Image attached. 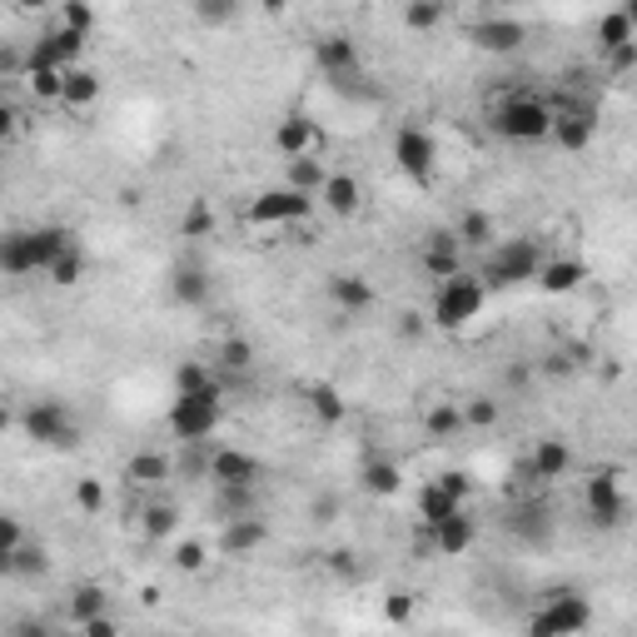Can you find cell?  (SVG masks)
Wrapping results in <instances>:
<instances>
[{"label": "cell", "mask_w": 637, "mask_h": 637, "mask_svg": "<svg viewBox=\"0 0 637 637\" xmlns=\"http://www.w3.org/2000/svg\"><path fill=\"white\" fill-rule=\"evenodd\" d=\"M314 65L329 75V80H354V75L364 71L354 36H344V30H329V36L314 40Z\"/></svg>", "instance_id": "obj_14"}, {"label": "cell", "mask_w": 637, "mask_h": 637, "mask_svg": "<svg viewBox=\"0 0 637 637\" xmlns=\"http://www.w3.org/2000/svg\"><path fill=\"white\" fill-rule=\"evenodd\" d=\"M145 538H154V544H160V538H175V528H179V508L175 503H150L145 508Z\"/></svg>", "instance_id": "obj_40"}, {"label": "cell", "mask_w": 637, "mask_h": 637, "mask_svg": "<svg viewBox=\"0 0 637 637\" xmlns=\"http://www.w3.org/2000/svg\"><path fill=\"white\" fill-rule=\"evenodd\" d=\"M538 264H544L538 239H528V235L494 239V245H488V260L478 264V279H484L488 289H519V284H533Z\"/></svg>", "instance_id": "obj_3"}, {"label": "cell", "mask_w": 637, "mask_h": 637, "mask_svg": "<svg viewBox=\"0 0 637 637\" xmlns=\"http://www.w3.org/2000/svg\"><path fill=\"white\" fill-rule=\"evenodd\" d=\"M75 508H80L85 519H95V513L105 508V484H100L95 473H85L80 484H75Z\"/></svg>", "instance_id": "obj_45"}, {"label": "cell", "mask_w": 637, "mask_h": 637, "mask_svg": "<svg viewBox=\"0 0 637 637\" xmlns=\"http://www.w3.org/2000/svg\"><path fill=\"white\" fill-rule=\"evenodd\" d=\"M484 304H488V284L478 279V274L459 270V274H449V279H438L434 304H428V324H434V329L459 334V329H469L473 318L484 314Z\"/></svg>", "instance_id": "obj_2"}, {"label": "cell", "mask_w": 637, "mask_h": 637, "mask_svg": "<svg viewBox=\"0 0 637 637\" xmlns=\"http://www.w3.org/2000/svg\"><path fill=\"white\" fill-rule=\"evenodd\" d=\"M583 279H588V264L567 260V254H563V260H544V264H538V274H533V284H538L544 295H573Z\"/></svg>", "instance_id": "obj_25"}, {"label": "cell", "mask_w": 637, "mask_h": 637, "mask_svg": "<svg viewBox=\"0 0 637 637\" xmlns=\"http://www.w3.org/2000/svg\"><path fill=\"white\" fill-rule=\"evenodd\" d=\"M473 50H484V55H519L523 46H528V25L519 21V15H488V21H478L469 30Z\"/></svg>", "instance_id": "obj_12"}, {"label": "cell", "mask_w": 637, "mask_h": 637, "mask_svg": "<svg viewBox=\"0 0 637 637\" xmlns=\"http://www.w3.org/2000/svg\"><path fill=\"white\" fill-rule=\"evenodd\" d=\"M11 424H15V413H11V409H5V403H0V438L11 434Z\"/></svg>", "instance_id": "obj_59"}, {"label": "cell", "mask_w": 637, "mask_h": 637, "mask_svg": "<svg viewBox=\"0 0 637 637\" xmlns=\"http://www.w3.org/2000/svg\"><path fill=\"white\" fill-rule=\"evenodd\" d=\"M75 235L65 225H36V229H11L0 235V274L11 279H30V274H46L50 260L60 249H71Z\"/></svg>", "instance_id": "obj_1"}, {"label": "cell", "mask_w": 637, "mask_h": 637, "mask_svg": "<svg viewBox=\"0 0 637 637\" xmlns=\"http://www.w3.org/2000/svg\"><path fill=\"white\" fill-rule=\"evenodd\" d=\"M434 484L444 488L449 498H459V503H469V498H473V488H478V484H473V473H469V469H444V473L434 478Z\"/></svg>", "instance_id": "obj_48"}, {"label": "cell", "mask_w": 637, "mask_h": 637, "mask_svg": "<svg viewBox=\"0 0 637 637\" xmlns=\"http://www.w3.org/2000/svg\"><path fill=\"white\" fill-rule=\"evenodd\" d=\"M21 428L30 444H40V449H71L75 438H80V419H75L65 403L55 399H36L30 409L21 413Z\"/></svg>", "instance_id": "obj_7"}, {"label": "cell", "mask_w": 637, "mask_h": 637, "mask_svg": "<svg viewBox=\"0 0 637 637\" xmlns=\"http://www.w3.org/2000/svg\"><path fill=\"white\" fill-rule=\"evenodd\" d=\"M50 567V553L40 544H21L11 558V573H21V578H36V573H46Z\"/></svg>", "instance_id": "obj_44"}, {"label": "cell", "mask_w": 637, "mask_h": 637, "mask_svg": "<svg viewBox=\"0 0 637 637\" xmlns=\"http://www.w3.org/2000/svg\"><path fill=\"white\" fill-rule=\"evenodd\" d=\"M567 473H573V444L558 438V434L538 438L533 453H528V478L533 484H558V478H567Z\"/></svg>", "instance_id": "obj_16"}, {"label": "cell", "mask_w": 637, "mask_h": 637, "mask_svg": "<svg viewBox=\"0 0 637 637\" xmlns=\"http://www.w3.org/2000/svg\"><path fill=\"white\" fill-rule=\"evenodd\" d=\"M633 65H637V40H627V46L608 50V71H613V75H627Z\"/></svg>", "instance_id": "obj_49"}, {"label": "cell", "mask_w": 637, "mask_h": 637, "mask_svg": "<svg viewBox=\"0 0 637 637\" xmlns=\"http://www.w3.org/2000/svg\"><path fill=\"white\" fill-rule=\"evenodd\" d=\"M100 75L90 71V65H71L65 71V80H60V105L65 110H75V115H85V110H95L100 105Z\"/></svg>", "instance_id": "obj_24"}, {"label": "cell", "mask_w": 637, "mask_h": 637, "mask_svg": "<svg viewBox=\"0 0 637 637\" xmlns=\"http://www.w3.org/2000/svg\"><path fill=\"white\" fill-rule=\"evenodd\" d=\"M175 394H210V399H225V389H220L214 369L200 364V359H185V364L175 369Z\"/></svg>", "instance_id": "obj_29"}, {"label": "cell", "mask_w": 637, "mask_h": 637, "mask_svg": "<svg viewBox=\"0 0 637 637\" xmlns=\"http://www.w3.org/2000/svg\"><path fill=\"white\" fill-rule=\"evenodd\" d=\"M314 200H318V210H329L334 220H354L359 204H364V185H359V175H349V170H329Z\"/></svg>", "instance_id": "obj_15"}, {"label": "cell", "mask_w": 637, "mask_h": 637, "mask_svg": "<svg viewBox=\"0 0 637 637\" xmlns=\"http://www.w3.org/2000/svg\"><path fill=\"white\" fill-rule=\"evenodd\" d=\"M220 364H225L229 374H245V369L254 364V344L239 339V334H235V339H225V344H220Z\"/></svg>", "instance_id": "obj_47"}, {"label": "cell", "mask_w": 637, "mask_h": 637, "mask_svg": "<svg viewBox=\"0 0 637 637\" xmlns=\"http://www.w3.org/2000/svg\"><path fill=\"white\" fill-rule=\"evenodd\" d=\"M394 165H399L409 179L428 185L434 170H438V140L424 130V125H403V130H394Z\"/></svg>", "instance_id": "obj_10"}, {"label": "cell", "mask_w": 637, "mask_h": 637, "mask_svg": "<svg viewBox=\"0 0 637 637\" xmlns=\"http://www.w3.org/2000/svg\"><path fill=\"white\" fill-rule=\"evenodd\" d=\"M553 130H548V140L558 145L563 154H583L592 145V135H598V120H592V110L583 105H567V100H553Z\"/></svg>", "instance_id": "obj_11"}, {"label": "cell", "mask_w": 637, "mask_h": 637, "mask_svg": "<svg viewBox=\"0 0 637 637\" xmlns=\"http://www.w3.org/2000/svg\"><path fill=\"white\" fill-rule=\"evenodd\" d=\"M170 299H175V304H185V309L210 304V274H204L200 264L175 270V279H170Z\"/></svg>", "instance_id": "obj_27"}, {"label": "cell", "mask_w": 637, "mask_h": 637, "mask_svg": "<svg viewBox=\"0 0 637 637\" xmlns=\"http://www.w3.org/2000/svg\"><path fill=\"white\" fill-rule=\"evenodd\" d=\"M204 478H214V488H254L264 478V469L245 449H214L210 463H204Z\"/></svg>", "instance_id": "obj_13"}, {"label": "cell", "mask_w": 637, "mask_h": 637, "mask_svg": "<svg viewBox=\"0 0 637 637\" xmlns=\"http://www.w3.org/2000/svg\"><path fill=\"white\" fill-rule=\"evenodd\" d=\"M453 235H459L463 249H488L498 239V225H494V214L488 210H469L459 225H453Z\"/></svg>", "instance_id": "obj_33"}, {"label": "cell", "mask_w": 637, "mask_h": 637, "mask_svg": "<svg viewBox=\"0 0 637 637\" xmlns=\"http://www.w3.org/2000/svg\"><path fill=\"white\" fill-rule=\"evenodd\" d=\"M254 5H260L264 15H284V11H289V0H254Z\"/></svg>", "instance_id": "obj_58"}, {"label": "cell", "mask_w": 637, "mask_h": 637, "mask_svg": "<svg viewBox=\"0 0 637 637\" xmlns=\"http://www.w3.org/2000/svg\"><path fill=\"white\" fill-rule=\"evenodd\" d=\"M588 627H592V608L578 592H553V598L528 617L533 637H578V633H588Z\"/></svg>", "instance_id": "obj_8"}, {"label": "cell", "mask_w": 637, "mask_h": 637, "mask_svg": "<svg viewBox=\"0 0 637 637\" xmlns=\"http://www.w3.org/2000/svg\"><path fill=\"white\" fill-rule=\"evenodd\" d=\"M583 503H588V523L602 533H613L627 523V494H623V473L608 469L598 473V478H588V488H583Z\"/></svg>", "instance_id": "obj_9"}, {"label": "cell", "mask_w": 637, "mask_h": 637, "mask_svg": "<svg viewBox=\"0 0 637 637\" xmlns=\"http://www.w3.org/2000/svg\"><path fill=\"white\" fill-rule=\"evenodd\" d=\"M359 488L374 498H399L403 488V463L389 459V453H374V459L359 463Z\"/></svg>", "instance_id": "obj_23"}, {"label": "cell", "mask_w": 637, "mask_h": 637, "mask_svg": "<svg viewBox=\"0 0 637 637\" xmlns=\"http://www.w3.org/2000/svg\"><path fill=\"white\" fill-rule=\"evenodd\" d=\"M488 125H494V135L508 145H544L548 130H553V110H548V100H538V95H508L503 105L488 115Z\"/></svg>", "instance_id": "obj_4"}, {"label": "cell", "mask_w": 637, "mask_h": 637, "mask_svg": "<svg viewBox=\"0 0 637 637\" xmlns=\"http://www.w3.org/2000/svg\"><path fill=\"white\" fill-rule=\"evenodd\" d=\"M21 544H25L21 519H15V513H0V573H11V558Z\"/></svg>", "instance_id": "obj_43"}, {"label": "cell", "mask_w": 637, "mask_h": 637, "mask_svg": "<svg viewBox=\"0 0 637 637\" xmlns=\"http://www.w3.org/2000/svg\"><path fill=\"white\" fill-rule=\"evenodd\" d=\"M15 130H21V115H15V105H5V100H0V145L15 140Z\"/></svg>", "instance_id": "obj_54"}, {"label": "cell", "mask_w": 637, "mask_h": 637, "mask_svg": "<svg viewBox=\"0 0 637 637\" xmlns=\"http://www.w3.org/2000/svg\"><path fill=\"white\" fill-rule=\"evenodd\" d=\"M85 270H90V260H85V249H80V245H71V249H60L55 260H50L46 279L55 284V289H75V284L85 279Z\"/></svg>", "instance_id": "obj_32"}, {"label": "cell", "mask_w": 637, "mask_h": 637, "mask_svg": "<svg viewBox=\"0 0 637 637\" xmlns=\"http://www.w3.org/2000/svg\"><path fill=\"white\" fill-rule=\"evenodd\" d=\"M239 5H245V0H195L189 11H195V21H200L204 30H225L239 15Z\"/></svg>", "instance_id": "obj_38"}, {"label": "cell", "mask_w": 637, "mask_h": 637, "mask_svg": "<svg viewBox=\"0 0 637 637\" xmlns=\"http://www.w3.org/2000/svg\"><path fill=\"white\" fill-rule=\"evenodd\" d=\"M424 329H428V314H419V309L399 314V334H403V339H424Z\"/></svg>", "instance_id": "obj_52"}, {"label": "cell", "mask_w": 637, "mask_h": 637, "mask_svg": "<svg viewBox=\"0 0 637 637\" xmlns=\"http://www.w3.org/2000/svg\"><path fill=\"white\" fill-rule=\"evenodd\" d=\"M329 304L339 309V314H369V309H374V284H369V274H354V270L329 274Z\"/></svg>", "instance_id": "obj_20"}, {"label": "cell", "mask_w": 637, "mask_h": 637, "mask_svg": "<svg viewBox=\"0 0 637 637\" xmlns=\"http://www.w3.org/2000/svg\"><path fill=\"white\" fill-rule=\"evenodd\" d=\"M384 617H389V623H413V598L409 592H394V598L384 602Z\"/></svg>", "instance_id": "obj_50"}, {"label": "cell", "mask_w": 637, "mask_h": 637, "mask_svg": "<svg viewBox=\"0 0 637 637\" xmlns=\"http://www.w3.org/2000/svg\"><path fill=\"white\" fill-rule=\"evenodd\" d=\"M21 80H25V90H30L36 105H60V80H65L60 65H25Z\"/></svg>", "instance_id": "obj_30"}, {"label": "cell", "mask_w": 637, "mask_h": 637, "mask_svg": "<svg viewBox=\"0 0 637 637\" xmlns=\"http://www.w3.org/2000/svg\"><path fill=\"white\" fill-rule=\"evenodd\" d=\"M170 473H175V463H170V453H160V449H140V453L125 459V484L145 488V494H150V488H165Z\"/></svg>", "instance_id": "obj_22"}, {"label": "cell", "mask_w": 637, "mask_h": 637, "mask_svg": "<svg viewBox=\"0 0 637 637\" xmlns=\"http://www.w3.org/2000/svg\"><path fill=\"white\" fill-rule=\"evenodd\" d=\"M459 508H463L459 498H449L438 484H428L424 494H419V519H424V528L428 523H438V519H449V513H459Z\"/></svg>", "instance_id": "obj_41"}, {"label": "cell", "mask_w": 637, "mask_h": 637, "mask_svg": "<svg viewBox=\"0 0 637 637\" xmlns=\"http://www.w3.org/2000/svg\"><path fill=\"white\" fill-rule=\"evenodd\" d=\"M444 21H449V0H409L403 5V30H413V36H434Z\"/></svg>", "instance_id": "obj_28"}, {"label": "cell", "mask_w": 637, "mask_h": 637, "mask_svg": "<svg viewBox=\"0 0 637 637\" xmlns=\"http://www.w3.org/2000/svg\"><path fill=\"white\" fill-rule=\"evenodd\" d=\"M50 5H55V0H15V11L21 15H46Z\"/></svg>", "instance_id": "obj_56"}, {"label": "cell", "mask_w": 637, "mask_h": 637, "mask_svg": "<svg viewBox=\"0 0 637 637\" xmlns=\"http://www.w3.org/2000/svg\"><path fill=\"white\" fill-rule=\"evenodd\" d=\"M220 229V214H214L210 200H189L185 214H179V239H210Z\"/></svg>", "instance_id": "obj_34"}, {"label": "cell", "mask_w": 637, "mask_h": 637, "mask_svg": "<svg viewBox=\"0 0 637 637\" xmlns=\"http://www.w3.org/2000/svg\"><path fill=\"white\" fill-rule=\"evenodd\" d=\"M274 150H279V160L318 154L324 150V135H318V125L309 115H284L279 125H274Z\"/></svg>", "instance_id": "obj_17"}, {"label": "cell", "mask_w": 637, "mask_h": 637, "mask_svg": "<svg viewBox=\"0 0 637 637\" xmlns=\"http://www.w3.org/2000/svg\"><path fill=\"white\" fill-rule=\"evenodd\" d=\"M0 75H5V80H11V75H25V55H21V50L0 46Z\"/></svg>", "instance_id": "obj_53"}, {"label": "cell", "mask_w": 637, "mask_h": 637, "mask_svg": "<svg viewBox=\"0 0 637 637\" xmlns=\"http://www.w3.org/2000/svg\"><path fill=\"white\" fill-rule=\"evenodd\" d=\"M105 588L100 583H75V592H71V623L80 627L85 617H95V613H105Z\"/></svg>", "instance_id": "obj_37"}, {"label": "cell", "mask_w": 637, "mask_h": 637, "mask_svg": "<svg viewBox=\"0 0 637 637\" xmlns=\"http://www.w3.org/2000/svg\"><path fill=\"white\" fill-rule=\"evenodd\" d=\"M419 264H424L428 279H449V274L463 270V245L453 229H434V235L424 239V254H419Z\"/></svg>", "instance_id": "obj_19"}, {"label": "cell", "mask_w": 637, "mask_h": 637, "mask_svg": "<svg viewBox=\"0 0 637 637\" xmlns=\"http://www.w3.org/2000/svg\"><path fill=\"white\" fill-rule=\"evenodd\" d=\"M428 538H434V553L438 558H463L473 544H478V523L469 519V513H449V519L428 523Z\"/></svg>", "instance_id": "obj_18"}, {"label": "cell", "mask_w": 637, "mask_h": 637, "mask_svg": "<svg viewBox=\"0 0 637 637\" xmlns=\"http://www.w3.org/2000/svg\"><path fill=\"white\" fill-rule=\"evenodd\" d=\"M627 40H637V21H633V11H608V15H598V50L608 55V50H617V46H627Z\"/></svg>", "instance_id": "obj_31"}, {"label": "cell", "mask_w": 637, "mask_h": 637, "mask_svg": "<svg viewBox=\"0 0 637 637\" xmlns=\"http://www.w3.org/2000/svg\"><path fill=\"white\" fill-rule=\"evenodd\" d=\"M170 563H175V573H204L210 567V544L204 538H179Z\"/></svg>", "instance_id": "obj_39"}, {"label": "cell", "mask_w": 637, "mask_h": 637, "mask_svg": "<svg viewBox=\"0 0 637 637\" xmlns=\"http://www.w3.org/2000/svg\"><path fill=\"white\" fill-rule=\"evenodd\" d=\"M264 544H270V528H264L254 513H235V519L225 523V533H220V553L225 558H249Z\"/></svg>", "instance_id": "obj_21"}, {"label": "cell", "mask_w": 637, "mask_h": 637, "mask_svg": "<svg viewBox=\"0 0 637 637\" xmlns=\"http://www.w3.org/2000/svg\"><path fill=\"white\" fill-rule=\"evenodd\" d=\"M334 513H339V503H334V498H314V519L318 523H329Z\"/></svg>", "instance_id": "obj_57"}, {"label": "cell", "mask_w": 637, "mask_h": 637, "mask_svg": "<svg viewBox=\"0 0 637 637\" xmlns=\"http://www.w3.org/2000/svg\"><path fill=\"white\" fill-rule=\"evenodd\" d=\"M324 175H329V165H324L318 154H299V160H289V185L304 189V195H318Z\"/></svg>", "instance_id": "obj_36"}, {"label": "cell", "mask_w": 637, "mask_h": 637, "mask_svg": "<svg viewBox=\"0 0 637 637\" xmlns=\"http://www.w3.org/2000/svg\"><path fill=\"white\" fill-rule=\"evenodd\" d=\"M220 424H225V399H210V394H175L165 413V428L179 444H204Z\"/></svg>", "instance_id": "obj_6"}, {"label": "cell", "mask_w": 637, "mask_h": 637, "mask_svg": "<svg viewBox=\"0 0 637 637\" xmlns=\"http://www.w3.org/2000/svg\"><path fill=\"white\" fill-rule=\"evenodd\" d=\"M424 434H428V438H459V434H463V413H459V403L438 399L434 409L424 413Z\"/></svg>", "instance_id": "obj_35"}, {"label": "cell", "mask_w": 637, "mask_h": 637, "mask_svg": "<svg viewBox=\"0 0 637 637\" xmlns=\"http://www.w3.org/2000/svg\"><path fill=\"white\" fill-rule=\"evenodd\" d=\"M60 25H71V30H80V36H95V5L90 0H60Z\"/></svg>", "instance_id": "obj_42"}, {"label": "cell", "mask_w": 637, "mask_h": 637, "mask_svg": "<svg viewBox=\"0 0 637 637\" xmlns=\"http://www.w3.org/2000/svg\"><path fill=\"white\" fill-rule=\"evenodd\" d=\"M329 567L339 573V578H359V563H354V553H329Z\"/></svg>", "instance_id": "obj_55"}, {"label": "cell", "mask_w": 637, "mask_h": 637, "mask_svg": "<svg viewBox=\"0 0 637 637\" xmlns=\"http://www.w3.org/2000/svg\"><path fill=\"white\" fill-rule=\"evenodd\" d=\"M314 195H304V189L295 185H274V189H260L254 200H249V225H260V229H295L304 225L309 214H314Z\"/></svg>", "instance_id": "obj_5"}, {"label": "cell", "mask_w": 637, "mask_h": 637, "mask_svg": "<svg viewBox=\"0 0 637 637\" xmlns=\"http://www.w3.org/2000/svg\"><path fill=\"white\" fill-rule=\"evenodd\" d=\"M80 633L85 637H115L120 623H115V617H105V613H95V617H85V623H80Z\"/></svg>", "instance_id": "obj_51"}, {"label": "cell", "mask_w": 637, "mask_h": 637, "mask_svg": "<svg viewBox=\"0 0 637 637\" xmlns=\"http://www.w3.org/2000/svg\"><path fill=\"white\" fill-rule=\"evenodd\" d=\"M304 409H309V419H314L318 428H339L344 419H349V403H344V394L334 389V384H309Z\"/></svg>", "instance_id": "obj_26"}, {"label": "cell", "mask_w": 637, "mask_h": 637, "mask_svg": "<svg viewBox=\"0 0 637 637\" xmlns=\"http://www.w3.org/2000/svg\"><path fill=\"white\" fill-rule=\"evenodd\" d=\"M459 413H463V428H494L498 424V399H469V403H459Z\"/></svg>", "instance_id": "obj_46"}]
</instances>
